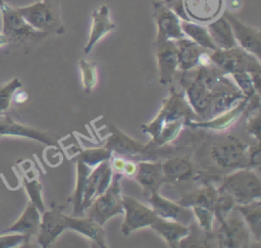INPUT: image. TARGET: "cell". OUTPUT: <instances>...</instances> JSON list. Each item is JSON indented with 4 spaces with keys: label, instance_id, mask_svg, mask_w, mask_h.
Segmentation results:
<instances>
[{
    "label": "cell",
    "instance_id": "cell-1",
    "mask_svg": "<svg viewBox=\"0 0 261 248\" xmlns=\"http://www.w3.org/2000/svg\"><path fill=\"white\" fill-rule=\"evenodd\" d=\"M193 113L194 111L184 94L172 91L163 101L156 117L149 123L142 126L143 132L151 136L149 145L163 146L173 141L182 126L190 121Z\"/></svg>",
    "mask_w": 261,
    "mask_h": 248
},
{
    "label": "cell",
    "instance_id": "cell-2",
    "mask_svg": "<svg viewBox=\"0 0 261 248\" xmlns=\"http://www.w3.org/2000/svg\"><path fill=\"white\" fill-rule=\"evenodd\" d=\"M21 16L34 29L46 34H63V17L59 0H39L33 4L16 7Z\"/></svg>",
    "mask_w": 261,
    "mask_h": 248
},
{
    "label": "cell",
    "instance_id": "cell-3",
    "mask_svg": "<svg viewBox=\"0 0 261 248\" xmlns=\"http://www.w3.org/2000/svg\"><path fill=\"white\" fill-rule=\"evenodd\" d=\"M0 14L1 32L6 36L9 44L28 45L36 43L48 35L34 29L21 16L16 7L10 6L4 0L0 1Z\"/></svg>",
    "mask_w": 261,
    "mask_h": 248
},
{
    "label": "cell",
    "instance_id": "cell-4",
    "mask_svg": "<svg viewBox=\"0 0 261 248\" xmlns=\"http://www.w3.org/2000/svg\"><path fill=\"white\" fill-rule=\"evenodd\" d=\"M217 192L229 195L239 204L250 203L260 199V179L253 170L239 169L223 179Z\"/></svg>",
    "mask_w": 261,
    "mask_h": 248
},
{
    "label": "cell",
    "instance_id": "cell-5",
    "mask_svg": "<svg viewBox=\"0 0 261 248\" xmlns=\"http://www.w3.org/2000/svg\"><path fill=\"white\" fill-rule=\"evenodd\" d=\"M211 163L221 169H237L248 165L247 145L233 136L221 137L209 146Z\"/></svg>",
    "mask_w": 261,
    "mask_h": 248
},
{
    "label": "cell",
    "instance_id": "cell-6",
    "mask_svg": "<svg viewBox=\"0 0 261 248\" xmlns=\"http://www.w3.org/2000/svg\"><path fill=\"white\" fill-rule=\"evenodd\" d=\"M122 175L115 172L109 187L90 204L88 216L103 226L110 217L123 213L120 180Z\"/></svg>",
    "mask_w": 261,
    "mask_h": 248
},
{
    "label": "cell",
    "instance_id": "cell-7",
    "mask_svg": "<svg viewBox=\"0 0 261 248\" xmlns=\"http://www.w3.org/2000/svg\"><path fill=\"white\" fill-rule=\"evenodd\" d=\"M212 63L223 73L261 71L260 60L240 46L229 49H216L210 54Z\"/></svg>",
    "mask_w": 261,
    "mask_h": 248
},
{
    "label": "cell",
    "instance_id": "cell-8",
    "mask_svg": "<svg viewBox=\"0 0 261 248\" xmlns=\"http://www.w3.org/2000/svg\"><path fill=\"white\" fill-rule=\"evenodd\" d=\"M221 247H247L249 244V232L243 216L232 209L227 217L220 222L215 235Z\"/></svg>",
    "mask_w": 261,
    "mask_h": 248
},
{
    "label": "cell",
    "instance_id": "cell-9",
    "mask_svg": "<svg viewBox=\"0 0 261 248\" xmlns=\"http://www.w3.org/2000/svg\"><path fill=\"white\" fill-rule=\"evenodd\" d=\"M122 206L125 216L121 225V232L125 236L138 229L151 226L158 218L153 209L133 197L122 196Z\"/></svg>",
    "mask_w": 261,
    "mask_h": 248
},
{
    "label": "cell",
    "instance_id": "cell-10",
    "mask_svg": "<svg viewBox=\"0 0 261 248\" xmlns=\"http://www.w3.org/2000/svg\"><path fill=\"white\" fill-rule=\"evenodd\" d=\"M153 14L157 26L156 43L176 41L185 37L180 28V18L162 0L153 2Z\"/></svg>",
    "mask_w": 261,
    "mask_h": 248
},
{
    "label": "cell",
    "instance_id": "cell-11",
    "mask_svg": "<svg viewBox=\"0 0 261 248\" xmlns=\"http://www.w3.org/2000/svg\"><path fill=\"white\" fill-rule=\"evenodd\" d=\"M1 136H16L38 141L48 146H58L56 138L47 131L39 130L33 127L24 126L14 120L10 115H0V137Z\"/></svg>",
    "mask_w": 261,
    "mask_h": 248
},
{
    "label": "cell",
    "instance_id": "cell-12",
    "mask_svg": "<svg viewBox=\"0 0 261 248\" xmlns=\"http://www.w3.org/2000/svg\"><path fill=\"white\" fill-rule=\"evenodd\" d=\"M113 176V170L110 165L109 159L102 161L99 165L90 171L87 177L84 195H83V208H88L93 200L101 195L110 185Z\"/></svg>",
    "mask_w": 261,
    "mask_h": 248
},
{
    "label": "cell",
    "instance_id": "cell-13",
    "mask_svg": "<svg viewBox=\"0 0 261 248\" xmlns=\"http://www.w3.org/2000/svg\"><path fill=\"white\" fill-rule=\"evenodd\" d=\"M149 200L158 217L178 221L186 226H189L195 219L193 210L162 197L157 191H153L149 195Z\"/></svg>",
    "mask_w": 261,
    "mask_h": 248
},
{
    "label": "cell",
    "instance_id": "cell-14",
    "mask_svg": "<svg viewBox=\"0 0 261 248\" xmlns=\"http://www.w3.org/2000/svg\"><path fill=\"white\" fill-rule=\"evenodd\" d=\"M223 16L230 23L234 40L240 47L249 53L255 55L260 59L261 51V32L259 29H255L243 23L233 14L228 11L223 12Z\"/></svg>",
    "mask_w": 261,
    "mask_h": 248
},
{
    "label": "cell",
    "instance_id": "cell-15",
    "mask_svg": "<svg viewBox=\"0 0 261 248\" xmlns=\"http://www.w3.org/2000/svg\"><path fill=\"white\" fill-rule=\"evenodd\" d=\"M66 229L65 214H63L59 208L45 210L37 233V242L41 247L47 248L54 243Z\"/></svg>",
    "mask_w": 261,
    "mask_h": 248
},
{
    "label": "cell",
    "instance_id": "cell-16",
    "mask_svg": "<svg viewBox=\"0 0 261 248\" xmlns=\"http://www.w3.org/2000/svg\"><path fill=\"white\" fill-rule=\"evenodd\" d=\"M224 0H184L188 18L198 23H208L223 10Z\"/></svg>",
    "mask_w": 261,
    "mask_h": 248
},
{
    "label": "cell",
    "instance_id": "cell-17",
    "mask_svg": "<svg viewBox=\"0 0 261 248\" xmlns=\"http://www.w3.org/2000/svg\"><path fill=\"white\" fill-rule=\"evenodd\" d=\"M156 48L160 83H170L178 68L177 47L175 41H164L156 43Z\"/></svg>",
    "mask_w": 261,
    "mask_h": 248
},
{
    "label": "cell",
    "instance_id": "cell-18",
    "mask_svg": "<svg viewBox=\"0 0 261 248\" xmlns=\"http://www.w3.org/2000/svg\"><path fill=\"white\" fill-rule=\"evenodd\" d=\"M92 26L88 42L84 48V53L88 54L94 45L106 34L115 29L110 14V9L107 5H101L92 12Z\"/></svg>",
    "mask_w": 261,
    "mask_h": 248
},
{
    "label": "cell",
    "instance_id": "cell-19",
    "mask_svg": "<svg viewBox=\"0 0 261 248\" xmlns=\"http://www.w3.org/2000/svg\"><path fill=\"white\" fill-rule=\"evenodd\" d=\"M111 135L107 139V142L105 144V147L110 149L112 152H116L118 154H123L125 156H141L143 155L148 145H144L133 138L128 137L124 133H122L120 130H118L115 126L111 125Z\"/></svg>",
    "mask_w": 261,
    "mask_h": 248
},
{
    "label": "cell",
    "instance_id": "cell-20",
    "mask_svg": "<svg viewBox=\"0 0 261 248\" xmlns=\"http://www.w3.org/2000/svg\"><path fill=\"white\" fill-rule=\"evenodd\" d=\"M66 228L69 230H73L85 237L91 239L95 242L99 247L105 248L106 240H105V232L100 224L94 220L91 217H82V216H68L65 215Z\"/></svg>",
    "mask_w": 261,
    "mask_h": 248
},
{
    "label": "cell",
    "instance_id": "cell-21",
    "mask_svg": "<svg viewBox=\"0 0 261 248\" xmlns=\"http://www.w3.org/2000/svg\"><path fill=\"white\" fill-rule=\"evenodd\" d=\"M38 208L32 203L29 202L23 209L20 216L7 229L3 230L1 234L3 233H18L25 236L29 240H31L32 236L37 235L40 221H41V215Z\"/></svg>",
    "mask_w": 261,
    "mask_h": 248
},
{
    "label": "cell",
    "instance_id": "cell-22",
    "mask_svg": "<svg viewBox=\"0 0 261 248\" xmlns=\"http://www.w3.org/2000/svg\"><path fill=\"white\" fill-rule=\"evenodd\" d=\"M136 172V179L142 186L144 194L149 196L153 191H157L159 185L163 182L162 162H139Z\"/></svg>",
    "mask_w": 261,
    "mask_h": 248
},
{
    "label": "cell",
    "instance_id": "cell-23",
    "mask_svg": "<svg viewBox=\"0 0 261 248\" xmlns=\"http://www.w3.org/2000/svg\"><path fill=\"white\" fill-rule=\"evenodd\" d=\"M248 98H242L240 102H238L237 105L233 107L227 109L224 111V113L217 115L216 117L212 118L211 120L207 121H200V122H194V121H188V126L193 128H203V129H209V130H217L222 131L227 128H229L236 119L239 118V116L245 111L247 106Z\"/></svg>",
    "mask_w": 261,
    "mask_h": 248
},
{
    "label": "cell",
    "instance_id": "cell-24",
    "mask_svg": "<svg viewBox=\"0 0 261 248\" xmlns=\"http://www.w3.org/2000/svg\"><path fill=\"white\" fill-rule=\"evenodd\" d=\"M177 47L178 69L187 71L199 66L200 55L208 49L199 46L189 38H180L175 41Z\"/></svg>",
    "mask_w": 261,
    "mask_h": 248
},
{
    "label": "cell",
    "instance_id": "cell-25",
    "mask_svg": "<svg viewBox=\"0 0 261 248\" xmlns=\"http://www.w3.org/2000/svg\"><path fill=\"white\" fill-rule=\"evenodd\" d=\"M20 170H21L22 184L30 198V202H32L41 213H43L46 209H45V203H44L43 194H42V184L38 179L36 169L33 168L31 163H29V167H28V161H27L25 163H22Z\"/></svg>",
    "mask_w": 261,
    "mask_h": 248
},
{
    "label": "cell",
    "instance_id": "cell-26",
    "mask_svg": "<svg viewBox=\"0 0 261 248\" xmlns=\"http://www.w3.org/2000/svg\"><path fill=\"white\" fill-rule=\"evenodd\" d=\"M150 227L161 235L170 247H178L179 242L190 233L188 226L161 217H158Z\"/></svg>",
    "mask_w": 261,
    "mask_h": 248
},
{
    "label": "cell",
    "instance_id": "cell-27",
    "mask_svg": "<svg viewBox=\"0 0 261 248\" xmlns=\"http://www.w3.org/2000/svg\"><path fill=\"white\" fill-rule=\"evenodd\" d=\"M206 28L217 49H229L238 46L230 23L223 14L208 22Z\"/></svg>",
    "mask_w": 261,
    "mask_h": 248
},
{
    "label": "cell",
    "instance_id": "cell-28",
    "mask_svg": "<svg viewBox=\"0 0 261 248\" xmlns=\"http://www.w3.org/2000/svg\"><path fill=\"white\" fill-rule=\"evenodd\" d=\"M163 181L178 182L189 180L194 175L191 161L185 157H174L162 163Z\"/></svg>",
    "mask_w": 261,
    "mask_h": 248
},
{
    "label": "cell",
    "instance_id": "cell-29",
    "mask_svg": "<svg viewBox=\"0 0 261 248\" xmlns=\"http://www.w3.org/2000/svg\"><path fill=\"white\" fill-rule=\"evenodd\" d=\"M180 28L185 36H188L189 39L197 43L199 46L214 51L217 49L215 44L212 41V38L206 27L201 23L192 21V20H181Z\"/></svg>",
    "mask_w": 261,
    "mask_h": 248
},
{
    "label": "cell",
    "instance_id": "cell-30",
    "mask_svg": "<svg viewBox=\"0 0 261 248\" xmlns=\"http://www.w3.org/2000/svg\"><path fill=\"white\" fill-rule=\"evenodd\" d=\"M233 209L239 211L248 224L252 234L257 241L261 239V203L260 200H256L246 204H237Z\"/></svg>",
    "mask_w": 261,
    "mask_h": 248
},
{
    "label": "cell",
    "instance_id": "cell-31",
    "mask_svg": "<svg viewBox=\"0 0 261 248\" xmlns=\"http://www.w3.org/2000/svg\"><path fill=\"white\" fill-rule=\"evenodd\" d=\"M217 196H218L217 190L213 186H207L205 188L198 189L194 192L184 195V197L178 203L186 207L203 206L213 210V206Z\"/></svg>",
    "mask_w": 261,
    "mask_h": 248
},
{
    "label": "cell",
    "instance_id": "cell-32",
    "mask_svg": "<svg viewBox=\"0 0 261 248\" xmlns=\"http://www.w3.org/2000/svg\"><path fill=\"white\" fill-rule=\"evenodd\" d=\"M91 171V167H89L86 163L82 161L79 157L76 162V182H75V189L72 196V204H73V215L74 216H82L84 213L83 208V195L85 184L88 175Z\"/></svg>",
    "mask_w": 261,
    "mask_h": 248
},
{
    "label": "cell",
    "instance_id": "cell-33",
    "mask_svg": "<svg viewBox=\"0 0 261 248\" xmlns=\"http://www.w3.org/2000/svg\"><path fill=\"white\" fill-rule=\"evenodd\" d=\"M81 75H82V83L84 90L87 93L93 91L97 84V66L94 61H90L87 59H81L79 61Z\"/></svg>",
    "mask_w": 261,
    "mask_h": 248
},
{
    "label": "cell",
    "instance_id": "cell-34",
    "mask_svg": "<svg viewBox=\"0 0 261 248\" xmlns=\"http://www.w3.org/2000/svg\"><path fill=\"white\" fill-rule=\"evenodd\" d=\"M111 156H112V151L110 149L106 147H100V148L86 149L80 154L79 157L89 167H93L104 160L110 159Z\"/></svg>",
    "mask_w": 261,
    "mask_h": 248
},
{
    "label": "cell",
    "instance_id": "cell-35",
    "mask_svg": "<svg viewBox=\"0 0 261 248\" xmlns=\"http://www.w3.org/2000/svg\"><path fill=\"white\" fill-rule=\"evenodd\" d=\"M21 88V82L14 78L6 84L0 85V113L6 111L11 104L14 93Z\"/></svg>",
    "mask_w": 261,
    "mask_h": 248
},
{
    "label": "cell",
    "instance_id": "cell-36",
    "mask_svg": "<svg viewBox=\"0 0 261 248\" xmlns=\"http://www.w3.org/2000/svg\"><path fill=\"white\" fill-rule=\"evenodd\" d=\"M234 204V200L229 195L219 194L217 196L212 211L214 212L215 217L219 222H222L227 217V215L233 209Z\"/></svg>",
    "mask_w": 261,
    "mask_h": 248
},
{
    "label": "cell",
    "instance_id": "cell-37",
    "mask_svg": "<svg viewBox=\"0 0 261 248\" xmlns=\"http://www.w3.org/2000/svg\"><path fill=\"white\" fill-rule=\"evenodd\" d=\"M194 216L198 219L200 228L206 233L211 234L213 226V211L203 206H192Z\"/></svg>",
    "mask_w": 261,
    "mask_h": 248
},
{
    "label": "cell",
    "instance_id": "cell-38",
    "mask_svg": "<svg viewBox=\"0 0 261 248\" xmlns=\"http://www.w3.org/2000/svg\"><path fill=\"white\" fill-rule=\"evenodd\" d=\"M231 76L234 79V81H236L237 85L239 86L240 90L243 92L244 96H246L247 98H250L254 95H259L258 93L256 94V90L254 88L251 75L249 72L240 71V72L231 73Z\"/></svg>",
    "mask_w": 261,
    "mask_h": 248
},
{
    "label": "cell",
    "instance_id": "cell-39",
    "mask_svg": "<svg viewBox=\"0 0 261 248\" xmlns=\"http://www.w3.org/2000/svg\"><path fill=\"white\" fill-rule=\"evenodd\" d=\"M30 240L18 233H0V248H14L28 246Z\"/></svg>",
    "mask_w": 261,
    "mask_h": 248
},
{
    "label": "cell",
    "instance_id": "cell-40",
    "mask_svg": "<svg viewBox=\"0 0 261 248\" xmlns=\"http://www.w3.org/2000/svg\"><path fill=\"white\" fill-rule=\"evenodd\" d=\"M163 3L172 10L181 20H190L186 14L184 0H162Z\"/></svg>",
    "mask_w": 261,
    "mask_h": 248
},
{
    "label": "cell",
    "instance_id": "cell-41",
    "mask_svg": "<svg viewBox=\"0 0 261 248\" xmlns=\"http://www.w3.org/2000/svg\"><path fill=\"white\" fill-rule=\"evenodd\" d=\"M247 130L259 142V140H260V115H259V112L256 113V115H253L248 120Z\"/></svg>",
    "mask_w": 261,
    "mask_h": 248
},
{
    "label": "cell",
    "instance_id": "cell-42",
    "mask_svg": "<svg viewBox=\"0 0 261 248\" xmlns=\"http://www.w3.org/2000/svg\"><path fill=\"white\" fill-rule=\"evenodd\" d=\"M248 165L252 167L260 166V148L259 143L256 146H251L248 151Z\"/></svg>",
    "mask_w": 261,
    "mask_h": 248
},
{
    "label": "cell",
    "instance_id": "cell-43",
    "mask_svg": "<svg viewBox=\"0 0 261 248\" xmlns=\"http://www.w3.org/2000/svg\"><path fill=\"white\" fill-rule=\"evenodd\" d=\"M125 160L120 157V156H115L112 158L111 162H110V165H111V168L112 170H116L117 172L121 173L122 175V170L124 168V165H125Z\"/></svg>",
    "mask_w": 261,
    "mask_h": 248
},
{
    "label": "cell",
    "instance_id": "cell-44",
    "mask_svg": "<svg viewBox=\"0 0 261 248\" xmlns=\"http://www.w3.org/2000/svg\"><path fill=\"white\" fill-rule=\"evenodd\" d=\"M137 168H138V165L134 163V161H126L124 168L122 170V175H125L127 177H133L136 175Z\"/></svg>",
    "mask_w": 261,
    "mask_h": 248
},
{
    "label": "cell",
    "instance_id": "cell-45",
    "mask_svg": "<svg viewBox=\"0 0 261 248\" xmlns=\"http://www.w3.org/2000/svg\"><path fill=\"white\" fill-rule=\"evenodd\" d=\"M8 40L6 38V36L0 31V47L2 46H5V45H8Z\"/></svg>",
    "mask_w": 261,
    "mask_h": 248
},
{
    "label": "cell",
    "instance_id": "cell-46",
    "mask_svg": "<svg viewBox=\"0 0 261 248\" xmlns=\"http://www.w3.org/2000/svg\"><path fill=\"white\" fill-rule=\"evenodd\" d=\"M0 115H1V113H0Z\"/></svg>",
    "mask_w": 261,
    "mask_h": 248
},
{
    "label": "cell",
    "instance_id": "cell-47",
    "mask_svg": "<svg viewBox=\"0 0 261 248\" xmlns=\"http://www.w3.org/2000/svg\"><path fill=\"white\" fill-rule=\"evenodd\" d=\"M0 1H2V0H0Z\"/></svg>",
    "mask_w": 261,
    "mask_h": 248
}]
</instances>
